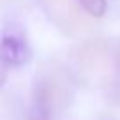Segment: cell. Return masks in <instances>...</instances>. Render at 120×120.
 <instances>
[{
  "instance_id": "obj_3",
  "label": "cell",
  "mask_w": 120,
  "mask_h": 120,
  "mask_svg": "<svg viewBox=\"0 0 120 120\" xmlns=\"http://www.w3.org/2000/svg\"><path fill=\"white\" fill-rule=\"evenodd\" d=\"M0 56L5 60V64L11 65H23L30 58V49L21 32L7 30L0 41Z\"/></svg>"
},
{
  "instance_id": "obj_4",
  "label": "cell",
  "mask_w": 120,
  "mask_h": 120,
  "mask_svg": "<svg viewBox=\"0 0 120 120\" xmlns=\"http://www.w3.org/2000/svg\"><path fill=\"white\" fill-rule=\"evenodd\" d=\"M76 2H78V5L83 9V12H86V14L92 16V18H101V16H104L106 7H108L106 0H76Z\"/></svg>"
},
{
  "instance_id": "obj_6",
  "label": "cell",
  "mask_w": 120,
  "mask_h": 120,
  "mask_svg": "<svg viewBox=\"0 0 120 120\" xmlns=\"http://www.w3.org/2000/svg\"><path fill=\"white\" fill-rule=\"evenodd\" d=\"M115 67H116V79H118V85H120V48L115 56Z\"/></svg>"
},
{
  "instance_id": "obj_1",
  "label": "cell",
  "mask_w": 120,
  "mask_h": 120,
  "mask_svg": "<svg viewBox=\"0 0 120 120\" xmlns=\"http://www.w3.org/2000/svg\"><path fill=\"white\" fill-rule=\"evenodd\" d=\"M58 71H53L37 79L30 120H51L53 109L62 104L60 101L65 97V81L58 79Z\"/></svg>"
},
{
  "instance_id": "obj_5",
  "label": "cell",
  "mask_w": 120,
  "mask_h": 120,
  "mask_svg": "<svg viewBox=\"0 0 120 120\" xmlns=\"http://www.w3.org/2000/svg\"><path fill=\"white\" fill-rule=\"evenodd\" d=\"M7 72H9V65L5 64V60L0 56V86L5 83V79H7Z\"/></svg>"
},
{
  "instance_id": "obj_2",
  "label": "cell",
  "mask_w": 120,
  "mask_h": 120,
  "mask_svg": "<svg viewBox=\"0 0 120 120\" xmlns=\"http://www.w3.org/2000/svg\"><path fill=\"white\" fill-rule=\"evenodd\" d=\"M49 18L65 32H78L85 26L86 18L76 0H44Z\"/></svg>"
}]
</instances>
